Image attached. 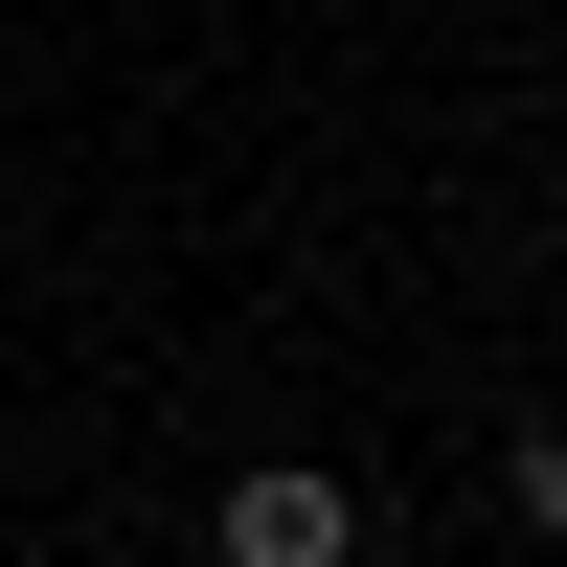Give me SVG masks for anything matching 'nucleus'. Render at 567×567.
Here are the masks:
<instances>
[{
	"mask_svg": "<svg viewBox=\"0 0 567 567\" xmlns=\"http://www.w3.org/2000/svg\"><path fill=\"white\" fill-rule=\"evenodd\" d=\"M227 545L250 567H341V477H227Z\"/></svg>",
	"mask_w": 567,
	"mask_h": 567,
	"instance_id": "obj_1",
	"label": "nucleus"
},
{
	"mask_svg": "<svg viewBox=\"0 0 567 567\" xmlns=\"http://www.w3.org/2000/svg\"><path fill=\"white\" fill-rule=\"evenodd\" d=\"M523 523H567V432H523Z\"/></svg>",
	"mask_w": 567,
	"mask_h": 567,
	"instance_id": "obj_2",
	"label": "nucleus"
}]
</instances>
